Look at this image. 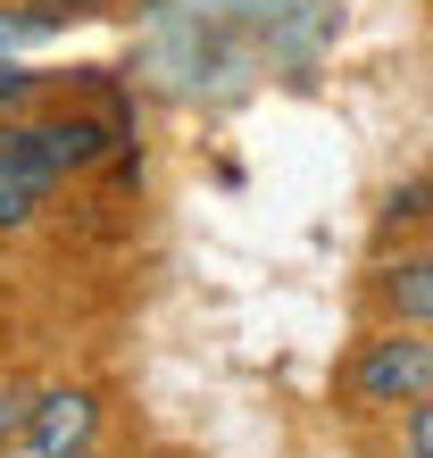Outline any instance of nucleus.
Returning <instances> with one entry per match:
<instances>
[{"instance_id":"obj_9","label":"nucleus","mask_w":433,"mask_h":458,"mask_svg":"<svg viewBox=\"0 0 433 458\" xmlns=\"http://www.w3.org/2000/svg\"><path fill=\"white\" fill-rule=\"evenodd\" d=\"M34 34H50V25L25 9V0H0V59H9V50H25Z\"/></svg>"},{"instance_id":"obj_6","label":"nucleus","mask_w":433,"mask_h":458,"mask_svg":"<svg viewBox=\"0 0 433 458\" xmlns=\"http://www.w3.org/2000/svg\"><path fill=\"white\" fill-rule=\"evenodd\" d=\"M25 417H34V384L0 375V450H9V442H25Z\"/></svg>"},{"instance_id":"obj_3","label":"nucleus","mask_w":433,"mask_h":458,"mask_svg":"<svg viewBox=\"0 0 433 458\" xmlns=\"http://www.w3.org/2000/svg\"><path fill=\"white\" fill-rule=\"evenodd\" d=\"M375 326H425L433 334V242H400L367 267Z\"/></svg>"},{"instance_id":"obj_8","label":"nucleus","mask_w":433,"mask_h":458,"mask_svg":"<svg viewBox=\"0 0 433 458\" xmlns=\"http://www.w3.org/2000/svg\"><path fill=\"white\" fill-rule=\"evenodd\" d=\"M417 217H433V183H400V192L384 200V233H400V225H417Z\"/></svg>"},{"instance_id":"obj_11","label":"nucleus","mask_w":433,"mask_h":458,"mask_svg":"<svg viewBox=\"0 0 433 458\" xmlns=\"http://www.w3.org/2000/svg\"><path fill=\"white\" fill-rule=\"evenodd\" d=\"M0 458H34V450H25V442H9V450H0Z\"/></svg>"},{"instance_id":"obj_7","label":"nucleus","mask_w":433,"mask_h":458,"mask_svg":"<svg viewBox=\"0 0 433 458\" xmlns=\"http://www.w3.org/2000/svg\"><path fill=\"white\" fill-rule=\"evenodd\" d=\"M34 100H42V75L17 67V59H0V117H25Z\"/></svg>"},{"instance_id":"obj_1","label":"nucleus","mask_w":433,"mask_h":458,"mask_svg":"<svg viewBox=\"0 0 433 458\" xmlns=\"http://www.w3.org/2000/svg\"><path fill=\"white\" fill-rule=\"evenodd\" d=\"M433 392V334L425 326H375L342 359V409L350 417H400Z\"/></svg>"},{"instance_id":"obj_5","label":"nucleus","mask_w":433,"mask_h":458,"mask_svg":"<svg viewBox=\"0 0 433 458\" xmlns=\"http://www.w3.org/2000/svg\"><path fill=\"white\" fill-rule=\"evenodd\" d=\"M25 9H34L50 34H59V25H92V17H117V0H25Z\"/></svg>"},{"instance_id":"obj_2","label":"nucleus","mask_w":433,"mask_h":458,"mask_svg":"<svg viewBox=\"0 0 433 458\" xmlns=\"http://www.w3.org/2000/svg\"><path fill=\"white\" fill-rule=\"evenodd\" d=\"M100 425H108V400L92 384H50V392H34L25 450H34V458H92Z\"/></svg>"},{"instance_id":"obj_4","label":"nucleus","mask_w":433,"mask_h":458,"mask_svg":"<svg viewBox=\"0 0 433 458\" xmlns=\"http://www.w3.org/2000/svg\"><path fill=\"white\" fill-rule=\"evenodd\" d=\"M50 192H59V183H50L34 158H17L9 142H0V242H17L25 225H34L42 208H50Z\"/></svg>"},{"instance_id":"obj_10","label":"nucleus","mask_w":433,"mask_h":458,"mask_svg":"<svg viewBox=\"0 0 433 458\" xmlns=\"http://www.w3.org/2000/svg\"><path fill=\"white\" fill-rule=\"evenodd\" d=\"M400 458H433V392L417 409H400Z\"/></svg>"}]
</instances>
